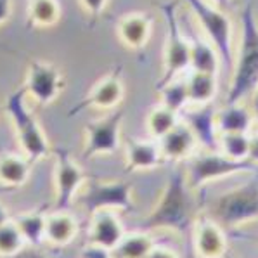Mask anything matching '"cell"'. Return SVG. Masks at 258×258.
<instances>
[{"instance_id": "obj_1", "label": "cell", "mask_w": 258, "mask_h": 258, "mask_svg": "<svg viewBox=\"0 0 258 258\" xmlns=\"http://www.w3.org/2000/svg\"><path fill=\"white\" fill-rule=\"evenodd\" d=\"M196 220L194 190L185 180L184 168H177L170 173L156 205L141 222V229L185 234Z\"/></svg>"}, {"instance_id": "obj_2", "label": "cell", "mask_w": 258, "mask_h": 258, "mask_svg": "<svg viewBox=\"0 0 258 258\" xmlns=\"http://www.w3.org/2000/svg\"><path fill=\"white\" fill-rule=\"evenodd\" d=\"M239 47L234 55L232 75L229 82L225 104L243 102L258 85V21L253 4L248 2L241 13Z\"/></svg>"}, {"instance_id": "obj_3", "label": "cell", "mask_w": 258, "mask_h": 258, "mask_svg": "<svg viewBox=\"0 0 258 258\" xmlns=\"http://www.w3.org/2000/svg\"><path fill=\"white\" fill-rule=\"evenodd\" d=\"M4 109L13 121L16 139H18L25 156H28L35 163V161H40L52 153L45 132L35 118V114L31 113V109L28 108V95L23 85L7 95L6 102H4Z\"/></svg>"}, {"instance_id": "obj_4", "label": "cell", "mask_w": 258, "mask_h": 258, "mask_svg": "<svg viewBox=\"0 0 258 258\" xmlns=\"http://www.w3.org/2000/svg\"><path fill=\"white\" fill-rule=\"evenodd\" d=\"M210 218L224 229H241L258 220V178L239 184L217 196L208 206Z\"/></svg>"}, {"instance_id": "obj_5", "label": "cell", "mask_w": 258, "mask_h": 258, "mask_svg": "<svg viewBox=\"0 0 258 258\" xmlns=\"http://www.w3.org/2000/svg\"><path fill=\"white\" fill-rule=\"evenodd\" d=\"M255 168L256 165L251 161H236L218 149H203L201 153H194L185 161L184 172L189 187L196 192L217 180H224L239 173H251Z\"/></svg>"}, {"instance_id": "obj_6", "label": "cell", "mask_w": 258, "mask_h": 258, "mask_svg": "<svg viewBox=\"0 0 258 258\" xmlns=\"http://www.w3.org/2000/svg\"><path fill=\"white\" fill-rule=\"evenodd\" d=\"M192 13L198 26L203 30L205 37L215 45L220 59L227 68L234 62V28L232 21L224 9L210 4L208 0H184Z\"/></svg>"}, {"instance_id": "obj_7", "label": "cell", "mask_w": 258, "mask_h": 258, "mask_svg": "<svg viewBox=\"0 0 258 258\" xmlns=\"http://www.w3.org/2000/svg\"><path fill=\"white\" fill-rule=\"evenodd\" d=\"M77 201L89 215L101 210L113 212H132L134 185L126 180H97L89 178L78 192Z\"/></svg>"}, {"instance_id": "obj_8", "label": "cell", "mask_w": 258, "mask_h": 258, "mask_svg": "<svg viewBox=\"0 0 258 258\" xmlns=\"http://www.w3.org/2000/svg\"><path fill=\"white\" fill-rule=\"evenodd\" d=\"M161 11L166 21V43L163 50V75L158 82V87L165 85L166 82L187 71L190 62V43L178 26L175 4H165L161 6Z\"/></svg>"}, {"instance_id": "obj_9", "label": "cell", "mask_w": 258, "mask_h": 258, "mask_svg": "<svg viewBox=\"0 0 258 258\" xmlns=\"http://www.w3.org/2000/svg\"><path fill=\"white\" fill-rule=\"evenodd\" d=\"M125 120V111H113L101 120L89 121L83 128L85 144L83 158L92 160L97 156H109L120 149L121 144V125Z\"/></svg>"}, {"instance_id": "obj_10", "label": "cell", "mask_w": 258, "mask_h": 258, "mask_svg": "<svg viewBox=\"0 0 258 258\" xmlns=\"http://www.w3.org/2000/svg\"><path fill=\"white\" fill-rule=\"evenodd\" d=\"M54 189H55V210H68L77 200L83 184L89 180L87 173L66 149H54Z\"/></svg>"}, {"instance_id": "obj_11", "label": "cell", "mask_w": 258, "mask_h": 258, "mask_svg": "<svg viewBox=\"0 0 258 258\" xmlns=\"http://www.w3.org/2000/svg\"><path fill=\"white\" fill-rule=\"evenodd\" d=\"M23 89L31 101L47 106L59 97L64 89V78L57 66L43 61H30Z\"/></svg>"}, {"instance_id": "obj_12", "label": "cell", "mask_w": 258, "mask_h": 258, "mask_svg": "<svg viewBox=\"0 0 258 258\" xmlns=\"http://www.w3.org/2000/svg\"><path fill=\"white\" fill-rule=\"evenodd\" d=\"M192 248L198 258H224L229 249V239L225 229L213 218L205 217L194 222Z\"/></svg>"}, {"instance_id": "obj_13", "label": "cell", "mask_w": 258, "mask_h": 258, "mask_svg": "<svg viewBox=\"0 0 258 258\" xmlns=\"http://www.w3.org/2000/svg\"><path fill=\"white\" fill-rule=\"evenodd\" d=\"M121 71L118 68L116 71L109 73L108 77L101 78L95 85L90 89V92L83 97V101L78 102L73 109H70V116H75L80 111L87 108L94 109H114L118 104L123 101V95H125V87L121 82Z\"/></svg>"}, {"instance_id": "obj_14", "label": "cell", "mask_w": 258, "mask_h": 258, "mask_svg": "<svg viewBox=\"0 0 258 258\" xmlns=\"http://www.w3.org/2000/svg\"><path fill=\"white\" fill-rule=\"evenodd\" d=\"M165 163L160 142L154 139H128L125 142V170L148 172Z\"/></svg>"}, {"instance_id": "obj_15", "label": "cell", "mask_w": 258, "mask_h": 258, "mask_svg": "<svg viewBox=\"0 0 258 258\" xmlns=\"http://www.w3.org/2000/svg\"><path fill=\"white\" fill-rule=\"evenodd\" d=\"M160 149L163 154L165 161H173V163H180V161H187L190 156L200 148L198 139L192 134L190 126L184 120H180L160 141Z\"/></svg>"}, {"instance_id": "obj_16", "label": "cell", "mask_w": 258, "mask_h": 258, "mask_svg": "<svg viewBox=\"0 0 258 258\" xmlns=\"http://www.w3.org/2000/svg\"><path fill=\"white\" fill-rule=\"evenodd\" d=\"M126 234L125 225L113 210H101L90 215L89 241L114 249Z\"/></svg>"}, {"instance_id": "obj_17", "label": "cell", "mask_w": 258, "mask_h": 258, "mask_svg": "<svg viewBox=\"0 0 258 258\" xmlns=\"http://www.w3.org/2000/svg\"><path fill=\"white\" fill-rule=\"evenodd\" d=\"M217 109L213 104H203L189 109L184 116V121L192 130L198 139V144L203 149H217L218 130H217Z\"/></svg>"}, {"instance_id": "obj_18", "label": "cell", "mask_w": 258, "mask_h": 258, "mask_svg": "<svg viewBox=\"0 0 258 258\" xmlns=\"http://www.w3.org/2000/svg\"><path fill=\"white\" fill-rule=\"evenodd\" d=\"M151 31H153V21L144 13H132L123 16L116 26L120 42L132 50L144 49L148 45Z\"/></svg>"}, {"instance_id": "obj_19", "label": "cell", "mask_w": 258, "mask_h": 258, "mask_svg": "<svg viewBox=\"0 0 258 258\" xmlns=\"http://www.w3.org/2000/svg\"><path fill=\"white\" fill-rule=\"evenodd\" d=\"M217 130L220 134H251L255 128V118H253L251 108L243 102L225 104L224 108L217 109Z\"/></svg>"}, {"instance_id": "obj_20", "label": "cell", "mask_w": 258, "mask_h": 258, "mask_svg": "<svg viewBox=\"0 0 258 258\" xmlns=\"http://www.w3.org/2000/svg\"><path fill=\"white\" fill-rule=\"evenodd\" d=\"M78 234V222L68 210H55L47 213L45 243L62 248L75 241Z\"/></svg>"}, {"instance_id": "obj_21", "label": "cell", "mask_w": 258, "mask_h": 258, "mask_svg": "<svg viewBox=\"0 0 258 258\" xmlns=\"http://www.w3.org/2000/svg\"><path fill=\"white\" fill-rule=\"evenodd\" d=\"M33 161L25 154H0V185L7 189H18L25 185L31 175Z\"/></svg>"}, {"instance_id": "obj_22", "label": "cell", "mask_w": 258, "mask_h": 258, "mask_svg": "<svg viewBox=\"0 0 258 258\" xmlns=\"http://www.w3.org/2000/svg\"><path fill=\"white\" fill-rule=\"evenodd\" d=\"M190 71H201V73L217 75L220 68V54L212 42L206 37H190Z\"/></svg>"}, {"instance_id": "obj_23", "label": "cell", "mask_w": 258, "mask_h": 258, "mask_svg": "<svg viewBox=\"0 0 258 258\" xmlns=\"http://www.w3.org/2000/svg\"><path fill=\"white\" fill-rule=\"evenodd\" d=\"M189 90V104L203 106L213 102L218 90L217 75L201 73V71H190L189 77L185 78Z\"/></svg>"}, {"instance_id": "obj_24", "label": "cell", "mask_w": 258, "mask_h": 258, "mask_svg": "<svg viewBox=\"0 0 258 258\" xmlns=\"http://www.w3.org/2000/svg\"><path fill=\"white\" fill-rule=\"evenodd\" d=\"M156 246L153 236L148 231L126 232L123 239L113 249L114 258H148L151 249Z\"/></svg>"}, {"instance_id": "obj_25", "label": "cell", "mask_w": 258, "mask_h": 258, "mask_svg": "<svg viewBox=\"0 0 258 258\" xmlns=\"http://www.w3.org/2000/svg\"><path fill=\"white\" fill-rule=\"evenodd\" d=\"M16 225L19 227L23 237H25L26 246L40 248L45 243V224L47 213L43 212H25L14 217Z\"/></svg>"}, {"instance_id": "obj_26", "label": "cell", "mask_w": 258, "mask_h": 258, "mask_svg": "<svg viewBox=\"0 0 258 258\" xmlns=\"http://www.w3.org/2000/svg\"><path fill=\"white\" fill-rule=\"evenodd\" d=\"M217 149L236 161H249L251 153V134H220Z\"/></svg>"}, {"instance_id": "obj_27", "label": "cell", "mask_w": 258, "mask_h": 258, "mask_svg": "<svg viewBox=\"0 0 258 258\" xmlns=\"http://www.w3.org/2000/svg\"><path fill=\"white\" fill-rule=\"evenodd\" d=\"M158 94H160V104L165 108L180 113L189 106V90L187 82L182 78H173V80L166 82L165 85L158 87Z\"/></svg>"}, {"instance_id": "obj_28", "label": "cell", "mask_w": 258, "mask_h": 258, "mask_svg": "<svg viewBox=\"0 0 258 258\" xmlns=\"http://www.w3.org/2000/svg\"><path fill=\"white\" fill-rule=\"evenodd\" d=\"M178 121H180L178 113L165 108L163 104H158L156 108H153L149 111L148 118H146V130H148L151 139L160 141V139L165 137Z\"/></svg>"}, {"instance_id": "obj_29", "label": "cell", "mask_w": 258, "mask_h": 258, "mask_svg": "<svg viewBox=\"0 0 258 258\" xmlns=\"http://www.w3.org/2000/svg\"><path fill=\"white\" fill-rule=\"evenodd\" d=\"M61 18V6L57 0H30L28 23L38 28H50Z\"/></svg>"}, {"instance_id": "obj_30", "label": "cell", "mask_w": 258, "mask_h": 258, "mask_svg": "<svg viewBox=\"0 0 258 258\" xmlns=\"http://www.w3.org/2000/svg\"><path fill=\"white\" fill-rule=\"evenodd\" d=\"M26 246L19 227L16 225L14 218L0 227V258H9L19 253Z\"/></svg>"}, {"instance_id": "obj_31", "label": "cell", "mask_w": 258, "mask_h": 258, "mask_svg": "<svg viewBox=\"0 0 258 258\" xmlns=\"http://www.w3.org/2000/svg\"><path fill=\"white\" fill-rule=\"evenodd\" d=\"M78 258H114L113 255V249L104 248L101 244H95V243H87L78 253Z\"/></svg>"}, {"instance_id": "obj_32", "label": "cell", "mask_w": 258, "mask_h": 258, "mask_svg": "<svg viewBox=\"0 0 258 258\" xmlns=\"http://www.w3.org/2000/svg\"><path fill=\"white\" fill-rule=\"evenodd\" d=\"M82 7L87 11L90 16H94V18H97V16H101L102 11L106 9V6H108V0H80Z\"/></svg>"}, {"instance_id": "obj_33", "label": "cell", "mask_w": 258, "mask_h": 258, "mask_svg": "<svg viewBox=\"0 0 258 258\" xmlns=\"http://www.w3.org/2000/svg\"><path fill=\"white\" fill-rule=\"evenodd\" d=\"M148 258H180V255L175 251V249L168 248V246H161V244H156L151 253L148 255Z\"/></svg>"}, {"instance_id": "obj_34", "label": "cell", "mask_w": 258, "mask_h": 258, "mask_svg": "<svg viewBox=\"0 0 258 258\" xmlns=\"http://www.w3.org/2000/svg\"><path fill=\"white\" fill-rule=\"evenodd\" d=\"M9 258H49L43 251H40V248H33V246H25L19 253H16L14 256Z\"/></svg>"}, {"instance_id": "obj_35", "label": "cell", "mask_w": 258, "mask_h": 258, "mask_svg": "<svg viewBox=\"0 0 258 258\" xmlns=\"http://www.w3.org/2000/svg\"><path fill=\"white\" fill-rule=\"evenodd\" d=\"M13 14V0H0V25L7 21Z\"/></svg>"}, {"instance_id": "obj_36", "label": "cell", "mask_w": 258, "mask_h": 258, "mask_svg": "<svg viewBox=\"0 0 258 258\" xmlns=\"http://www.w3.org/2000/svg\"><path fill=\"white\" fill-rule=\"evenodd\" d=\"M249 161L258 166V128H256V132H251V153H249Z\"/></svg>"}, {"instance_id": "obj_37", "label": "cell", "mask_w": 258, "mask_h": 258, "mask_svg": "<svg viewBox=\"0 0 258 258\" xmlns=\"http://www.w3.org/2000/svg\"><path fill=\"white\" fill-rule=\"evenodd\" d=\"M251 97V102H249V108H251L253 118H255V126H258V85L256 89L253 90V94L249 95Z\"/></svg>"}, {"instance_id": "obj_38", "label": "cell", "mask_w": 258, "mask_h": 258, "mask_svg": "<svg viewBox=\"0 0 258 258\" xmlns=\"http://www.w3.org/2000/svg\"><path fill=\"white\" fill-rule=\"evenodd\" d=\"M13 220V217H11V213L7 212V208L4 206L2 203H0V227H2L4 224H7V222Z\"/></svg>"}, {"instance_id": "obj_39", "label": "cell", "mask_w": 258, "mask_h": 258, "mask_svg": "<svg viewBox=\"0 0 258 258\" xmlns=\"http://www.w3.org/2000/svg\"><path fill=\"white\" fill-rule=\"evenodd\" d=\"M210 4H213V6H217V7H220V9H224L225 11V7L229 6V2L231 0H208Z\"/></svg>"}, {"instance_id": "obj_40", "label": "cell", "mask_w": 258, "mask_h": 258, "mask_svg": "<svg viewBox=\"0 0 258 258\" xmlns=\"http://www.w3.org/2000/svg\"><path fill=\"white\" fill-rule=\"evenodd\" d=\"M4 190H11V189H7V187H4V185H2V187H0V192H4Z\"/></svg>"}]
</instances>
